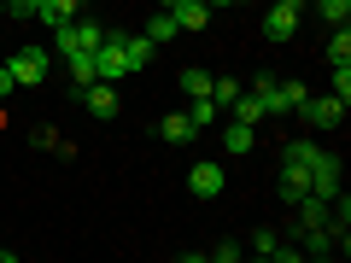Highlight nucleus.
I'll use <instances>...</instances> for the list:
<instances>
[{
  "instance_id": "obj_1",
  "label": "nucleus",
  "mask_w": 351,
  "mask_h": 263,
  "mask_svg": "<svg viewBox=\"0 0 351 263\" xmlns=\"http://www.w3.org/2000/svg\"><path fill=\"white\" fill-rule=\"evenodd\" d=\"M311 152L316 140H287V152H281V199L287 205H299L311 193Z\"/></svg>"
},
{
  "instance_id": "obj_2",
  "label": "nucleus",
  "mask_w": 351,
  "mask_h": 263,
  "mask_svg": "<svg viewBox=\"0 0 351 263\" xmlns=\"http://www.w3.org/2000/svg\"><path fill=\"white\" fill-rule=\"evenodd\" d=\"M100 41H106V24L100 18H82V12L53 29V53H59V59H82V53H94Z\"/></svg>"
},
{
  "instance_id": "obj_3",
  "label": "nucleus",
  "mask_w": 351,
  "mask_h": 263,
  "mask_svg": "<svg viewBox=\"0 0 351 263\" xmlns=\"http://www.w3.org/2000/svg\"><path fill=\"white\" fill-rule=\"evenodd\" d=\"M94 71H100V82H123V76H135V71H129V53H123V36H117V29H106V41L94 47Z\"/></svg>"
},
{
  "instance_id": "obj_4",
  "label": "nucleus",
  "mask_w": 351,
  "mask_h": 263,
  "mask_svg": "<svg viewBox=\"0 0 351 263\" xmlns=\"http://www.w3.org/2000/svg\"><path fill=\"white\" fill-rule=\"evenodd\" d=\"M47 64H53L47 47H18L12 59H6V71H12L18 88H36V82H47Z\"/></svg>"
},
{
  "instance_id": "obj_5",
  "label": "nucleus",
  "mask_w": 351,
  "mask_h": 263,
  "mask_svg": "<svg viewBox=\"0 0 351 263\" xmlns=\"http://www.w3.org/2000/svg\"><path fill=\"white\" fill-rule=\"evenodd\" d=\"M299 18H304V6H287V0H276V6L263 12V41H276V47H287V41L299 36Z\"/></svg>"
},
{
  "instance_id": "obj_6",
  "label": "nucleus",
  "mask_w": 351,
  "mask_h": 263,
  "mask_svg": "<svg viewBox=\"0 0 351 263\" xmlns=\"http://www.w3.org/2000/svg\"><path fill=\"white\" fill-rule=\"evenodd\" d=\"M76 100H82V112H88V117H100V123H112V117L123 112V100H117V82H88Z\"/></svg>"
},
{
  "instance_id": "obj_7",
  "label": "nucleus",
  "mask_w": 351,
  "mask_h": 263,
  "mask_svg": "<svg viewBox=\"0 0 351 263\" xmlns=\"http://www.w3.org/2000/svg\"><path fill=\"white\" fill-rule=\"evenodd\" d=\"M311 193L316 199H334L339 193V152H311Z\"/></svg>"
},
{
  "instance_id": "obj_8",
  "label": "nucleus",
  "mask_w": 351,
  "mask_h": 263,
  "mask_svg": "<svg viewBox=\"0 0 351 263\" xmlns=\"http://www.w3.org/2000/svg\"><path fill=\"white\" fill-rule=\"evenodd\" d=\"M299 117L311 129H339V117H346V100H334V94H311V100L299 105Z\"/></svg>"
},
{
  "instance_id": "obj_9",
  "label": "nucleus",
  "mask_w": 351,
  "mask_h": 263,
  "mask_svg": "<svg viewBox=\"0 0 351 263\" xmlns=\"http://www.w3.org/2000/svg\"><path fill=\"white\" fill-rule=\"evenodd\" d=\"M223 188H228L223 164L199 158V164H193V170H188V193H193V199H217V193H223Z\"/></svg>"
},
{
  "instance_id": "obj_10",
  "label": "nucleus",
  "mask_w": 351,
  "mask_h": 263,
  "mask_svg": "<svg viewBox=\"0 0 351 263\" xmlns=\"http://www.w3.org/2000/svg\"><path fill=\"white\" fill-rule=\"evenodd\" d=\"M304 100H311V88H304V82H276V94H269V117H293Z\"/></svg>"
},
{
  "instance_id": "obj_11",
  "label": "nucleus",
  "mask_w": 351,
  "mask_h": 263,
  "mask_svg": "<svg viewBox=\"0 0 351 263\" xmlns=\"http://www.w3.org/2000/svg\"><path fill=\"white\" fill-rule=\"evenodd\" d=\"M158 135L170 140V147H193V140H199V129H193V117H188V112H170V117L158 123Z\"/></svg>"
},
{
  "instance_id": "obj_12",
  "label": "nucleus",
  "mask_w": 351,
  "mask_h": 263,
  "mask_svg": "<svg viewBox=\"0 0 351 263\" xmlns=\"http://www.w3.org/2000/svg\"><path fill=\"white\" fill-rule=\"evenodd\" d=\"M170 18H176V29H205L211 24V6L205 0H182V6H170Z\"/></svg>"
},
{
  "instance_id": "obj_13",
  "label": "nucleus",
  "mask_w": 351,
  "mask_h": 263,
  "mask_svg": "<svg viewBox=\"0 0 351 263\" xmlns=\"http://www.w3.org/2000/svg\"><path fill=\"white\" fill-rule=\"evenodd\" d=\"M76 12H82V6H76V0H41V6H36V18H41V24H47V29L71 24Z\"/></svg>"
},
{
  "instance_id": "obj_14",
  "label": "nucleus",
  "mask_w": 351,
  "mask_h": 263,
  "mask_svg": "<svg viewBox=\"0 0 351 263\" xmlns=\"http://www.w3.org/2000/svg\"><path fill=\"white\" fill-rule=\"evenodd\" d=\"M182 94H188V100H211V71L188 64V71H182Z\"/></svg>"
},
{
  "instance_id": "obj_15",
  "label": "nucleus",
  "mask_w": 351,
  "mask_h": 263,
  "mask_svg": "<svg viewBox=\"0 0 351 263\" xmlns=\"http://www.w3.org/2000/svg\"><path fill=\"white\" fill-rule=\"evenodd\" d=\"M71 64V94H82L88 82H100V71H94V53H82V59H64Z\"/></svg>"
},
{
  "instance_id": "obj_16",
  "label": "nucleus",
  "mask_w": 351,
  "mask_h": 263,
  "mask_svg": "<svg viewBox=\"0 0 351 263\" xmlns=\"http://www.w3.org/2000/svg\"><path fill=\"white\" fill-rule=\"evenodd\" d=\"M328 64H351V29L346 24H334V36H328V53H322Z\"/></svg>"
},
{
  "instance_id": "obj_17",
  "label": "nucleus",
  "mask_w": 351,
  "mask_h": 263,
  "mask_svg": "<svg viewBox=\"0 0 351 263\" xmlns=\"http://www.w3.org/2000/svg\"><path fill=\"white\" fill-rule=\"evenodd\" d=\"M252 140L258 135H252V123H240V117L223 129V152H252Z\"/></svg>"
},
{
  "instance_id": "obj_18",
  "label": "nucleus",
  "mask_w": 351,
  "mask_h": 263,
  "mask_svg": "<svg viewBox=\"0 0 351 263\" xmlns=\"http://www.w3.org/2000/svg\"><path fill=\"white\" fill-rule=\"evenodd\" d=\"M123 53H129V71H147L152 64V41L147 36H123Z\"/></svg>"
},
{
  "instance_id": "obj_19",
  "label": "nucleus",
  "mask_w": 351,
  "mask_h": 263,
  "mask_svg": "<svg viewBox=\"0 0 351 263\" xmlns=\"http://www.w3.org/2000/svg\"><path fill=\"white\" fill-rule=\"evenodd\" d=\"M304 6H316L322 24H346V18H351V0H304Z\"/></svg>"
},
{
  "instance_id": "obj_20",
  "label": "nucleus",
  "mask_w": 351,
  "mask_h": 263,
  "mask_svg": "<svg viewBox=\"0 0 351 263\" xmlns=\"http://www.w3.org/2000/svg\"><path fill=\"white\" fill-rule=\"evenodd\" d=\"M170 36H182V29H176V18H170V12H152V24H147V41L158 47V41H170Z\"/></svg>"
},
{
  "instance_id": "obj_21",
  "label": "nucleus",
  "mask_w": 351,
  "mask_h": 263,
  "mask_svg": "<svg viewBox=\"0 0 351 263\" xmlns=\"http://www.w3.org/2000/svg\"><path fill=\"white\" fill-rule=\"evenodd\" d=\"M211 100L217 105H234L240 100V82H234V76H211Z\"/></svg>"
},
{
  "instance_id": "obj_22",
  "label": "nucleus",
  "mask_w": 351,
  "mask_h": 263,
  "mask_svg": "<svg viewBox=\"0 0 351 263\" xmlns=\"http://www.w3.org/2000/svg\"><path fill=\"white\" fill-rule=\"evenodd\" d=\"M276 246H281V234H276V228H258L246 251H258V258H276Z\"/></svg>"
},
{
  "instance_id": "obj_23",
  "label": "nucleus",
  "mask_w": 351,
  "mask_h": 263,
  "mask_svg": "<svg viewBox=\"0 0 351 263\" xmlns=\"http://www.w3.org/2000/svg\"><path fill=\"white\" fill-rule=\"evenodd\" d=\"M228 112H234V117H240V123H258V117H263V105H258V100H252L246 88H240V100H234V105H228Z\"/></svg>"
},
{
  "instance_id": "obj_24",
  "label": "nucleus",
  "mask_w": 351,
  "mask_h": 263,
  "mask_svg": "<svg viewBox=\"0 0 351 263\" xmlns=\"http://www.w3.org/2000/svg\"><path fill=\"white\" fill-rule=\"evenodd\" d=\"M188 117H193V129H211V123H217V100H193Z\"/></svg>"
},
{
  "instance_id": "obj_25",
  "label": "nucleus",
  "mask_w": 351,
  "mask_h": 263,
  "mask_svg": "<svg viewBox=\"0 0 351 263\" xmlns=\"http://www.w3.org/2000/svg\"><path fill=\"white\" fill-rule=\"evenodd\" d=\"M334 100L351 105V64H334Z\"/></svg>"
},
{
  "instance_id": "obj_26",
  "label": "nucleus",
  "mask_w": 351,
  "mask_h": 263,
  "mask_svg": "<svg viewBox=\"0 0 351 263\" xmlns=\"http://www.w3.org/2000/svg\"><path fill=\"white\" fill-rule=\"evenodd\" d=\"M211 258H217V263H240V246H234V240H217Z\"/></svg>"
},
{
  "instance_id": "obj_27",
  "label": "nucleus",
  "mask_w": 351,
  "mask_h": 263,
  "mask_svg": "<svg viewBox=\"0 0 351 263\" xmlns=\"http://www.w3.org/2000/svg\"><path fill=\"white\" fill-rule=\"evenodd\" d=\"M41 0H6V18H36Z\"/></svg>"
},
{
  "instance_id": "obj_28",
  "label": "nucleus",
  "mask_w": 351,
  "mask_h": 263,
  "mask_svg": "<svg viewBox=\"0 0 351 263\" xmlns=\"http://www.w3.org/2000/svg\"><path fill=\"white\" fill-rule=\"evenodd\" d=\"M12 88H18V82H12V71L0 64V100H12Z\"/></svg>"
},
{
  "instance_id": "obj_29",
  "label": "nucleus",
  "mask_w": 351,
  "mask_h": 263,
  "mask_svg": "<svg viewBox=\"0 0 351 263\" xmlns=\"http://www.w3.org/2000/svg\"><path fill=\"white\" fill-rule=\"evenodd\" d=\"M205 6H246V0H205Z\"/></svg>"
},
{
  "instance_id": "obj_30",
  "label": "nucleus",
  "mask_w": 351,
  "mask_h": 263,
  "mask_svg": "<svg viewBox=\"0 0 351 263\" xmlns=\"http://www.w3.org/2000/svg\"><path fill=\"white\" fill-rule=\"evenodd\" d=\"M158 6H164V12H170V6H182V0H158Z\"/></svg>"
},
{
  "instance_id": "obj_31",
  "label": "nucleus",
  "mask_w": 351,
  "mask_h": 263,
  "mask_svg": "<svg viewBox=\"0 0 351 263\" xmlns=\"http://www.w3.org/2000/svg\"><path fill=\"white\" fill-rule=\"evenodd\" d=\"M76 6H82V12H88V6H94V0H76Z\"/></svg>"
},
{
  "instance_id": "obj_32",
  "label": "nucleus",
  "mask_w": 351,
  "mask_h": 263,
  "mask_svg": "<svg viewBox=\"0 0 351 263\" xmlns=\"http://www.w3.org/2000/svg\"><path fill=\"white\" fill-rule=\"evenodd\" d=\"M0 18H6V0H0Z\"/></svg>"
},
{
  "instance_id": "obj_33",
  "label": "nucleus",
  "mask_w": 351,
  "mask_h": 263,
  "mask_svg": "<svg viewBox=\"0 0 351 263\" xmlns=\"http://www.w3.org/2000/svg\"><path fill=\"white\" fill-rule=\"evenodd\" d=\"M287 6H304V0H287Z\"/></svg>"
}]
</instances>
